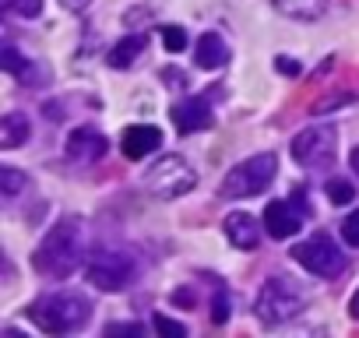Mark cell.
Listing matches in <instances>:
<instances>
[{
    "instance_id": "1",
    "label": "cell",
    "mask_w": 359,
    "mask_h": 338,
    "mask_svg": "<svg viewBox=\"0 0 359 338\" xmlns=\"http://www.w3.org/2000/svg\"><path fill=\"white\" fill-rule=\"evenodd\" d=\"M36 268L43 271V275H50V278H67L81 261H85V229H81V222L78 219H64V222H57L46 236H43V243L36 247Z\"/></svg>"
},
{
    "instance_id": "2",
    "label": "cell",
    "mask_w": 359,
    "mask_h": 338,
    "mask_svg": "<svg viewBox=\"0 0 359 338\" xmlns=\"http://www.w3.org/2000/svg\"><path fill=\"white\" fill-rule=\"evenodd\" d=\"M92 306L88 299L74 296V292H50L43 299L32 303V320L46 331V334H67L78 331L81 324H88Z\"/></svg>"
},
{
    "instance_id": "3",
    "label": "cell",
    "mask_w": 359,
    "mask_h": 338,
    "mask_svg": "<svg viewBox=\"0 0 359 338\" xmlns=\"http://www.w3.org/2000/svg\"><path fill=\"white\" fill-rule=\"evenodd\" d=\"M275 169H278V158L271 151L264 155H254V158H243L240 165H233L226 180H222V198L229 201H240V198H254V194H264L275 180Z\"/></svg>"
},
{
    "instance_id": "4",
    "label": "cell",
    "mask_w": 359,
    "mask_h": 338,
    "mask_svg": "<svg viewBox=\"0 0 359 338\" xmlns=\"http://www.w3.org/2000/svg\"><path fill=\"white\" fill-rule=\"evenodd\" d=\"M303 306H306V289L296 285L292 278H268L257 292V303H254V310L264 324L292 320Z\"/></svg>"
},
{
    "instance_id": "5",
    "label": "cell",
    "mask_w": 359,
    "mask_h": 338,
    "mask_svg": "<svg viewBox=\"0 0 359 338\" xmlns=\"http://www.w3.org/2000/svg\"><path fill=\"white\" fill-rule=\"evenodd\" d=\"M141 184H144V191H151V194H158V198H180V194L194 191L198 173L191 169V162H187V158H180V155H165V158H158V162L148 169Z\"/></svg>"
},
{
    "instance_id": "6",
    "label": "cell",
    "mask_w": 359,
    "mask_h": 338,
    "mask_svg": "<svg viewBox=\"0 0 359 338\" xmlns=\"http://www.w3.org/2000/svg\"><path fill=\"white\" fill-rule=\"evenodd\" d=\"M85 275H88V282L95 285V289H102V292H120L130 278H134V261H130V254H123V250H95V254H88V261H85Z\"/></svg>"
},
{
    "instance_id": "7",
    "label": "cell",
    "mask_w": 359,
    "mask_h": 338,
    "mask_svg": "<svg viewBox=\"0 0 359 338\" xmlns=\"http://www.w3.org/2000/svg\"><path fill=\"white\" fill-rule=\"evenodd\" d=\"M334 151H338V134L334 127L320 123V127H306L296 134L292 141V158L299 165H310V169H324L334 162Z\"/></svg>"
},
{
    "instance_id": "8",
    "label": "cell",
    "mask_w": 359,
    "mask_h": 338,
    "mask_svg": "<svg viewBox=\"0 0 359 338\" xmlns=\"http://www.w3.org/2000/svg\"><path fill=\"white\" fill-rule=\"evenodd\" d=\"M292 257H296L310 275H320V278H334V275L345 268L341 250H338V247H334V240H331V236H324V233H317V236L303 240V243L292 250Z\"/></svg>"
},
{
    "instance_id": "9",
    "label": "cell",
    "mask_w": 359,
    "mask_h": 338,
    "mask_svg": "<svg viewBox=\"0 0 359 338\" xmlns=\"http://www.w3.org/2000/svg\"><path fill=\"white\" fill-rule=\"evenodd\" d=\"M158 144H162V130H158V127H151V123H134V127H127V130H123V137H120L123 155H127V158H134V162L148 158Z\"/></svg>"
},
{
    "instance_id": "10",
    "label": "cell",
    "mask_w": 359,
    "mask_h": 338,
    "mask_svg": "<svg viewBox=\"0 0 359 338\" xmlns=\"http://www.w3.org/2000/svg\"><path fill=\"white\" fill-rule=\"evenodd\" d=\"M172 123L180 134H194V130H205L212 127V106L208 99H184L180 106H172Z\"/></svg>"
},
{
    "instance_id": "11",
    "label": "cell",
    "mask_w": 359,
    "mask_h": 338,
    "mask_svg": "<svg viewBox=\"0 0 359 338\" xmlns=\"http://www.w3.org/2000/svg\"><path fill=\"white\" fill-rule=\"evenodd\" d=\"M109 151V141L99 134V130H92V127H78V130H71V137H67V155L74 158V162H95V158H102Z\"/></svg>"
},
{
    "instance_id": "12",
    "label": "cell",
    "mask_w": 359,
    "mask_h": 338,
    "mask_svg": "<svg viewBox=\"0 0 359 338\" xmlns=\"http://www.w3.org/2000/svg\"><path fill=\"white\" fill-rule=\"evenodd\" d=\"M299 226H303V219H299V212H296L289 201H271V205L264 208V229H268V236L289 240V236L299 233Z\"/></svg>"
},
{
    "instance_id": "13",
    "label": "cell",
    "mask_w": 359,
    "mask_h": 338,
    "mask_svg": "<svg viewBox=\"0 0 359 338\" xmlns=\"http://www.w3.org/2000/svg\"><path fill=\"white\" fill-rule=\"evenodd\" d=\"M222 226H226L229 243L240 247V250H254V247L261 243V226H257L254 215H247V212H233V215H226Z\"/></svg>"
},
{
    "instance_id": "14",
    "label": "cell",
    "mask_w": 359,
    "mask_h": 338,
    "mask_svg": "<svg viewBox=\"0 0 359 338\" xmlns=\"http://www.w3.org/2000/svg\"><path fill=\"white\" fill-rule=\"evenodd\" d=\"M194 60H198V67H205V71H219V67H226L229 50H226L222 36H219V32H205V36L198 39Z\"/></svg>"
},
{
    "instance_id": "15",
    "label": "cell",
    "mask_w": 359,
    "mask_h": 338,
    "mask_svg": "<svg viewBox=\"0 0 359 338\" xmlns=\"http://www.w3.org/2000/svg\"><path fill=\"white\" fill-rule=\"evenodd\" d=\"M32 127H29V116L25 113H4V120H0V148H22L29 141Z\"/></svg>"
},
{
    "instance_id": "16",
    "label": "cell",
    "mask_w": 359,
    "mask_h": 338,
    "mask_svg": "<svg viewBox=\"0 0 359 338\" xmlns=\"http://www.w3.org/2000/svg\"><path fill=\"white\" fill-rule=\"evenodd\" d=\"M275 8L296 22H313L327 11V0H275Z\"/></svg>"
},
{
    "instance_id": "17",
    "label": "cell",
    "mask_w": 359,
    "mask_h": 338,
    "mask_svg": "<svg viewBox=\"0 0 359 338\" xmlns=\"http://www.w3.org/2000/svg\"><path fill=\"white\" fill-rule=\"evenodd\" d=\"M144 53V36H127V39H120L113 50H109V67H116V71H123V67H130L137 57Z\"/></svg>"
},
{
    "instance_id": "18",
    "label": "cell",
    "mask_w": 359,
    "mask_h": 338,
    "mask_svg": "<svg viewBox=\"0 0 359 338\" xmlns=\"http://www.w3.org/2000/svg\"><path fill=\"white\" fill-rule=\"evenodd\" d=\"M25 187V177L15 165H0V194L4 198H18V191Z\"/></svg>"
},
{
    "instance_id": "19",
    "label": "cell",
    "mask_w": 359,
    "mask_h": 338,
    "mask_svg": "<svg viewBox=\"0 0 359 338\" xmlns=\"http://www.w3.org/2000/svg\"><path fill=\"white\" fill-rule=\"evenodd\" d=\"M324 194L331 198V205H348V201L355 198L352 184H348V180H341V177H331V180L324 184Z\"/></svg>"
},
{
    "instance_id": "20",
    "label": "cell",
    "mask_w": 359,
    "mask_h": 338,
    "mask_svg": "<svg viewBox=\"0 0 359 338\" xmlns=\"http://www.w3.org/2000/svg\"><path fill=\"white\" fill-rule=\"evenodd\" d=\"M0 67H4L8 74H25L29 71V60L15 46H4V50H0Z\"/></svg>"
},
{
    "instance_id": "21",
    "label": "cell",
    "mask_w": 359,
    "mask_h": 338,
    "mask_svg": "<svg viewBox=\"0 0 359 338\" xmlns=\"http://www.w3.org/2000/svg\"><path fill=\"white\" fill-rule=\"evenodd\" d=\"M162 46H165L169 53L187 50V32L180 29V25H165V29H162Z\"/></svg>"
},
{
    "instance_id": "22",
    "label": "cell",
    "mask_w": 359,
    "mask_h": 338,
    "mask_svg": "<svg viewBox=\"0 0 359 338\" xmlns=\"http://www.w3.org/2000/svg\"><path fill=\"white\" fill-rule=\"evenodd\" d=\"M229 313H233V299H229V292H226V289H215V299H212V320H215V324H226Z\"/></svg>"
},
{
    "instance_id": "23",
    "label": "cell",
    "mask_w": 359,
    "mask_h": 338,
    "mask_svg": "<svg viewBox=\"0 0 359 338\" xmlns=\"http://www.w3.org/2000/svg\"><path fill=\"white\" fill-rule=\"evenodd\" d=\"M155 331L162 334V338H184L187 334V327L184 324H180V320H172V317H165V313H155Z\"/></svg>"
},
{
    "instance_id": "24",
    "label": "cell",
    "mask_w": 359,
    "mask_h": 338,
    "mask_svg": "<svg viewBox=\"0 0 359 338\" xmlns=\"http://www.w3.org/2000/svg\"><path fill=\"white\" fill-rule=\"evenodd\" d=\"M4 8L18 18H36L43 11V0H4Z\"/></svg>"
},
{
    "instance_id": "25",
    "label": "cell",
    "mask_w": 359,
    "mask_h": 338,
    "mask_svg": "<svg viewBox=\"0 0 359 338\" xmlns=\"http://www.w3.org/2000/svg\"><path fill=\"white\" fill-rule=\"evenodd\" d=\"M341 236H345V243H348V247H359V208L341 222Z\"/></svg>"
},
{
    "instance_id": "26",
    "label": "cell",
    "mask_w": 359,
    "mask_h": 338,
    "mask_svg": "<svg viewBox=\"0 0 359 338\" xmlns=\"http://www.w3.org/2000/svg\"><path fill=\"white\" fill-rule=\"evenodd\" d=\"M106 334H109V338H113V334H134V338H137V334H141V324H109Z\"/></svg>"
},
{
    "instance_id": "27",
    "label": "cell",
    "mask_w": 359,
    "mask_h": 338,
    "mask_svg": "<svg viewBox=\"0 0 359 338\" xmlns=\"http://www.w3.org/2000/svg\"><path fill=\"white\" fill-rule=\"evenodd\" d=\"M275 67H278L282 74H289V78H296V74H299V64H296V60H289V57H278V60H275Z\"/></svg>"
},
{
    "instance_id": "28",
    "label": "cell",
    "mask_w": 359,
    "mask_h": 338,
    "mask_svg": "<svg viewBox=\"0 0 359 338\" xmlns=\"http://www.w3.org/2000/svg\"><path fill=\"white\" fill-rule=\"evenodd\" d=\"M352 99H355V95H331V99H324V102L317 106V113H327L331 106H341V102H352Z\"/></svg>"
},
{
    "instance_id": "29",
    "label": "cell",
    "mask_w": 359,
    "mask_h": 338,
    "mask_svg": "<svg viewBox=\"0 0 359 338\" xmlns=\"http://www.w3.org/2000/svg\"><path fill=\"white\" fill-rule=\"evenodd\" d=\"M64 8H67V11H85L88 0H64Z\"/></svg>"
},
{
    "instance_id": "30",
    "label": "cell",
    "mask_w": 359,
    "mask_h": 338,
    "mask_svg": "<svg viewBox=\"0 0 359 338\" xmlns=\"http://www.w3.org/2000/svg\"><path fill=\"white\" fill-rule=\"evenodd\" d=\"M348 310H352V317H355V320H359V289H355V292H352V303H348Z\"/></svg>"
},
{
    "instance_id": "31",
    "label": "cell",
    "mask_w": 359,
    "mask_h": 338,
    "mask_svg": "<svg viewBox=\"0 0 359 338\" xmlns=\"http://www.w3.org/2000/svg\"><path fill=\"white\" fill-rule=\"evenodd\" d=\"M348 162H352V169H355V177H359V148H352V155H348Z\"/></svg>"
}]
</instances>
